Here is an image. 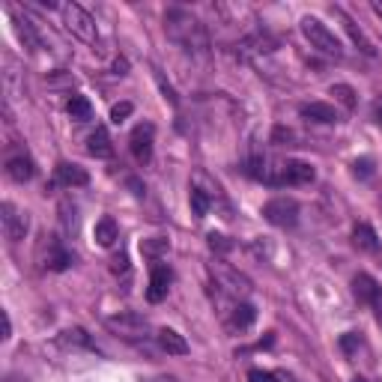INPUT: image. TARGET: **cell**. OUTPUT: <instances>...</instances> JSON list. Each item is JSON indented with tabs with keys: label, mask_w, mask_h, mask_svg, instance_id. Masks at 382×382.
I'll return each instance as SVG.
<instances>
[{
	"label": "cell",
	"mask_w": 382,
	"mask_h": 382,
	"mask_svg": "<svg viewBox=\"0 0 382 382\" xmlns=\"http://www.w3.org/2000/svg\"><path fill=\"white\" fill-rule=\"evenodd\" d=\"M164 30L176 45H182L189 54H206L209 51V36L206 27L197 21L189 9L182 6H171L164 12Z\"/></svg>",
	"instance_id": "6da1fadb"
},
{
	"label": "cell",
	"mask_w": 382,
	"mask_h": 382,
	"mask_svg": "<svg viewBox=\"0 0 382 382\" xmlns=\"http://www.w3.org/2000/svg\"><path fill=\"white\" fill-rule=\"evenodd\" d=\"M302 33H305V39L310 42V48L329 54V57H341V54H344L341 39H337V36L329 30V27H325L320 18H314V16H305V18H302Z\"/></svg>",
	"instance_id": "7a4b0ae2"
},
{
	"label": "cell",
	"mask_w": 382,
	"mask_h": 382,
	"mask_svg": "<svg viewBox=\"0 0 382 382\" xmlns=\"http://www.w3.org/2000/svg\"><path fill=\"white\" fill-rule=\"evenodd\" d=\"M60 12H63V21H66V30L72 33V36H78L81 42H96V21H93V16L84 6H78V4H63L60 6Z\"/></svg>",
	"instance_id": "3957f363"
},
{
	"label": "cell",
	"mask_w": 382,
	"mask_h": 382,
	"mask_svg": "<svg viewBox=\"0 0 382 382\" xmlns=\"http://www.w3.org/2000/svg\"><path fill=\"white\" fill-rule=\"evenodd\" d=\"M263 218L275 227H293L299 221V203L293 197H272L266 206H263Z\"/></svg>",
	"instance_id": "277c9868"
},
{
	"label": "cell",
	"mask_w": 382,
	"mask_h": 382,
	"mask_svg": "<svg viewBox=\"0 0 382 382\" xmlns=\"http://www.w3.org/2000/svg\"><path fill=\"white\" fill-rule=\"evenodd\" d=\"M108 329L125 337V341H140V337H147L150 332V322L140 317V314H117V317H108Z\"/></svg>",
	"instance_id": "5b68a950"
},
{
	"label": "cell",
	"mask_w": 382,
	"mask_h": 382,
	"mask_svg": "<svg viewBox=\"0 0 382 382\" xmlns=\"http://www.w3.org/2000/svg\"><path fill=\"white\" fill-rule=\"evenodd\" d=\"M212 275H215L218 284L227 293H233V296H248L251 293V281L242 272H236L233 266H227V263H212Z\"/></svg>",
	"instance_id": "8992f818"
},
{
	"label": "cell",
	"mask_w": 382,
	"mask_h": 382,
	"mask_svg": "<svg viewBox=\"0 0 382 382\" xmlns=\"http://www.w3.org/2000/svg\"><path fill=\"white\" fill-rule=\"evenodd\" d=\"M152 137H155V129L150 123H140L137 129L132 132L129 147H132V155L137 159V164H147L152 159Z\"/></svg>",
	"instance_id": "52a82bcc"
},
{
	"label": "cell",
	"mask_w": 382,
	"mask_h": 382,
	"mask_svg": "<svg viewBox=\"0 0 382 382\" xmlns=\"http://www.w3.org/2000/svg\"><path fill=\"white\" fill-rule=\"evenodd\" d=\"M171 281H174V272H171V269L162 266V263H155V266H152V275H150L147 299H150L152 305H159L164 296H167V290H171Z\"/></svg>",
	"instance_id": "ba28073f"
},
{
	"label": "cell",
	"mask_w": 382,
	"mask_h": 382,
	"mask_svg": "<svg viewBox=\"0 0 382 382\" xmlns=\"http://www.w3.org/2000/svg\"><path fill=\"white\" fill-rule=\"evenodd\" d=\"M4 227H6V236L12 242H21L27 236V227H30V221H27L24 212H18L12 203H4Z\"/></svg>",
	"instance_id": "9c48e42d"
},
{
	"label": "cell",
	"mask_w": 382,
	"mask_h": 382,
	"mask_svg": "<svg viewBox=\"0 0 382 382\" xmlns=\"http://www.w3.org/2000/svg\"><path fill=\"white\" fill-rule=\"evenodd\" d=\"M379 293H382V287H379L376 281H373L371 275H367V272H359L356 278H352V296H356L359 302H364V305H373Z\"/></svg>",
	"instance_id": "30bf717a"
},
{
	"label": "cell",
	"mask_w": 382,
	"mask_h": 382,
	"mask_svg": "<svg viewBox=\"0 0 382 382\" xmlns=\"http://www.w3.org/2000/svg\"><path fill=\"white\" fill-rule=\"evenodd\" d=\"M57 182H60V186H66V189H81V186H87V182H90V176H87L84 167L60 162L57 164Z\"/></svg>",
	"instance_id": "8fae6325"
},
{
	"label": "cell",
	"mask_w": 382,
	"mask_h": 382,
	"mask_svg": "<svg viewBox=\"0 0 382 382\" xmlns=\"http://www.w3.org/2000/svg\"><path fill=\"white\" fill-rule=\"evenodd\" d=\"M159 347L167 352V356H189V341L182 337L179 332H174V329H162L159 332Z\"/></svg>",
	"instance_id": "7c38bea8"
},
{
	"label": "cell",
	"mask_w": 382,
	"mask_h": 382,
	"mask_svg": "<svg viewBox=\"0 0 382 382\" xmlns=\"http://www.w3.org/2000/svg\"><path fill=\"white\" fill-rule=\"evenodd\" d=\"M314 182V167L308 162H287L284 164V186H305Z\"/></svg>",
	"instance_id": "4fadbf2b"
},
{
	"label": "cell",
	"mask_w": 382,
	"mask_h": 382,
	"mask_svg": "<svg viewBox=\"0 0 382 382\" xmlns=\"http://www.w3.org/2000/svg\"><path fill=\"white\" fill-rule=\"evenodd\" d=\"M87 152L90 155H96V159H111L114 155V144H111V135H108V129H99L90 135V140H87Z\"/></svg>",
	"instance_id": "5bb4252c"
},
{
	"label": "cell",
	"mask_w": 382,
	"mask_h": 382,
	"mask_svg": "<svg viewBox=\"0 0 382 382\" xmlns=\"http://www.w3.org/2000/svg\"><path fill=\"white\" fill-rule=\"evenodd\" d=\"M93 236H96V245H102V248H111L120 239V227H117V221L111 218V215H105V218H99L96 221V230H93Z\"/></svg>",
	"instance_id": "9a60e30c"
},
{
	"label": "cell",
	"mask_w": 382,
	"mask_h": 382,
	"mask_svg": "<svg viewBox=\"0 0 382 382\" xmlns=\"http://www.w3.org/2000/svg\"><path fill=\"white\" fill-rule=\"evenodd\" d=\"M6 174H9V179H16V182H30L33 174H36V167L30 162V155H16V159L6 162Z\"/></svg>",
	"instance_id": "2e32d148"
},
{
	"label": "cell",
	"mask_w": 382,
	"mask_h": 382,
	"mask_svg": "<svg viewBox=\"0 0 382 382\" xmlns=\"http://www.w3.org/2000/svg\"><path fill=\"white\" fill-rule=\"evenodd\" d=\"M302 117L310 120V123L329 125V123H337V111L325 102H310V105H302Z\"/></svg>",
	"instance_id": "e0dca14e"
},
{
	"label": "cell",
	"mask_w": 382,
	"mask_h": 382,
	"mask_svg": "<svg viewBox=\"0 0 382 382\" xmlns=\"http://www.w3.org/2000/svg\"><path fill=\"white\" fill-rule=\"evenodd\" d=\"M12 21H16V33H18V39L24 42V48L39 51V48H42V39H39V33L33 30V24L27 21V18H21L16 9H12Z\"/></svg>",
	"instance_id": "ac0fdd59"
},
{
	"label": "cell",
	"mask_w": 382,
	"mask_h": 382,
	"mask_svg": "<svg viewBox=\"0 0 382 382\" xmlns=\"http://www.w3.org/2000/svg\"><path fill=\"white\" fill-rule=\"evenodd\" d=\"M352 242H356V248H361L367 254H379L382 251V245H379V239H376L371 224H359L356 233H352Z\"/></svg>",
	"instance_id": "d6986e66"
},
{
	"label": "cell",
	"mask_w": 382,
	"mask_h": 382,
	"mask_svg": "<svg viewBox=\"0 0 382 382\" xmlns=\"http://www.w3.org/2000/svg\"><path fill=\"white\" fill-rule=\"evenodd\" d=\"M167 248H171V242H167L164 236H150V239L140 242V254L150 257V260H162L164 254H167Z\"/></svg>",
	"instance_id": "ffe728a7"
},
{
	"label": "cell",
	"mask_w": 382,
	"mask_h": 382,
	"mask_svg": "<svg viewBox=\"0 0 382 382\" xmlns=\"http://www.w3.org/2000/svg\"><path fill=\"white\" fill-rule=\"evenodd\" d=\"M66 111H69V117L78 120V123L93 117V105L87 102V96H72V99H69V105H66Z\"/></svg>",
	"instance_id": "44dd1931"
},
{
	"label": "cell",
	"mask_w": 382,
	"mask_h": 382,
	"mask_svg": "<svg viewBox=\"0 0 382 382\" xmlns=\"http://www.w3.org/2000/svg\"><path fill=\"white\" fill-rule=\"evenodd\" d=\"M257 320V310H254V305H248V302H239L236 308H233V329H248V325Z\"/></svg>",
	"instance_id": "7402d4cb"
},
{
	"label": "cell",
	"mask_w": 382,
	"mask_h": 382,
	"mask_svg": "<svg viewBox=\"0 0 382 382\" xmlns=\"http://www.w3.org/2000/svg\"><path fill=\"white\" fill-rule=\"evenodd\" d=\"M341 16H344V12H341ZM344 27H347V30H349L352 42H356V45H359V48H361L364 54H367V57H373V54H376V48L371 45V39H367V36H364V33H361V30H359V27H356V24H352V21L347 18V16H344Z\"/></svg>",
	"instance_id": "603a6c76"
},
{
	"label": "cell",
	"mask_w": 382,
	"mask_h": 382,
	"mask_svg": "<svg viewBox=\"0 0 382 382\" xmlns=\"http://www.w3.org/2000/svg\"><path fill=\"white\" fill-rule=\"evenodd\" d=\"M209 206H212L209 194H206L203 189H191V212H194V215H197V218L209 215Z\"/></svg>",
	"instance_id": "cb8c5ba5"
},
{
	"label": "cell",
	"mask_w": 382,
	"mask_h": 382,
	"mask_svg": "<svg viewBox=\"0 0 382 382\" xmlns=\"http://www.w3.org/2000/svg\"><path fill=\"white\" fill-rule=\"evenodd\" d=\"M332 96H335L347 111H352V108H356V102H359V99H356V90H352L349 84H335V87H332Z\"/></svg>",
	"instance_id": "d4e9b609"
},
{
	"label": "cell",
	"mask_w": 382,
	"mask_h": 382,
	"mask_svg": "<svg viewBox=\"0 0 382 382\" xmlns=\"http://www.w3.org/2000/svg\"><path fill=\"white\" fill-rule=\"evenodd\" d=\"M72 266V254L63 251V248H54L51 257H48V269H54V272H63V269Z\"/></svg>",
	"instance_id": "484cf974"
},
{
	"label": "cell",
	"mask_w": 382,
	"mask_h": 382,
	"mask_svg": "<svg viewBox=\"0 0 382 382\" xmlns=\"http://www.w3.org/2000/svg\"><path fill=\"white\" fill-rule=\"evenodd\" d=\"M63 344H78V347H93L90 341V335L84 332V329H66L63 332Z\"/></svg>",
	"instance_id": "4316f807"
},
{
	"label": "cell",
	"mask_w": 382,
	"mask_h": 382,
	"mask_svg": "<svg viewBox=\"0 0 382 382\" xmlns=\"http://www.w3.org/2000/svg\"><path fill=\"white\" fill-rule=\"evenodd\" d=\"M352 174H356V179H371L373 176V159H371V155L356 159V164H352Z\"/></svg>",
	"instance_id": "83f0119b"
},
{
	"label": "cell",
	"mask_w": 382,
	"mask_h": 382,
	"mask_svg": "<svg viewBox=\"0 0 382 382\" xmlns=\"http://www.w3.org/2000/svg\"><path fill=\"white\" fill-rule=\"evenodd\" d=\"M132 111H135V105L132 102H117L114 108H111V123H125V120H129L132 117Z\"/></svg>",
	"instance_id": "f1b7e54d"
},
{
	"label": "cell",
	"mask_w": 382,
	"mask_h": 382,
	"mask_svg": "<svg viewBox=\"0 0 382 382\" xmlns=\"http://www.w3.org/2000/svg\"><path fill=\"white\" fill-rule=\"evenodd\" d=\"M296 140V132L293 129H284V125H275V132H272V144L278 147H290Z\"/></svg>",
	"instance_id": "f546056e"
},
{
	"label": "cell",
	"mask_w": 382,
	"mask_h": 382,
	"mask_svg": "<svg viewBox=\"0 0 382 382\" xmlns=\"http://www.w3.org/2000/svg\"><path fill=\"white\" fill-rule=\"evenodd\" d=\"M359 347H361V337H359L356 332L341 335V349H344V352H349V356H352V352H356Z\"/></svg>",
	"instance_id": "4dcf8cb0"
},
{
	"label": "cell",
	"mask_w": 382,
	"mask_h": 382,
	"mask_svg": "<svg viewBox=\"0 0 382 382\" xmlns=\"http://www.w3.org/2000/svg\"><path fill=\"white\" fill-rule=\"evenodd\" d=\"M209 245H212V251H215V248H218V251H230V248H233L227 239L218 236V233H209Z\"/></svg>",
	"instance_id": "1f68e13d"
},
{
	"label": "cell",
	"mask_w": 382,
	"mask_h": 382,
	"mask_svg": "<svg viewBox=\"0 0 382 382\" xmlns=\"http://www.w3.org/2000/svg\"><path fill=\"white\" fill-rule=\"evenodd\" d=\"M251 382H275V373H266V371H251L248 373Z\"/></svg>",
	"instance_id": "d6a6232c"
},
{
	"label": "cell",
	"mask_w": 382,
	"mask_h": 382,
	"mask_svg": "<svg viewBox=\"0 0 382 382\" xmlns=\"http://www.w3.org/2000/svg\"><path fill=\"white\" fill-rule=\"evenodd\" d=\"M114 272H125V269H129V257H125V254H120V257H114Z\"/></svg>",
	"instance_id": "836d02e7"
},
{
	"label": "cell",
	"mask_w": 382,
	"mask_h": 382,
	"mask_svg": "<svg viewBox=\"0 0 382 382\" xmlns=\"http://www.w3.org/2000/svg\"><path fill=\"white\" fill-rule=\"evenodd\" d=\"M125 72H129V60L117 57V60H114V75H125Z\"/></svg>",
	"instance_id": "e575fe53"
},
{
	"label": "cell",
	"mask_w": 382,
	"mask_h": 382,
	"mask_svg": "<svg viewBox=\"0 0 382 382\" xmlns=\"http://www.w3.org/2000/svg\"><path fill=\"white\" fill-rule=\"evenodd\" d=\"M0 317H4V335H0V337H4V341H9V337H12V320H9L6 310H4Z\"/></svg>",
	"instance_id": "d590c367"
},
{
	"label": "cell",
	"mask_w": 382,
	"mask_h": 382,
	"mask_svg": "<svg viewBox=\"0 0 382 382\" xmlns=\"http://www.w3.org/2000/svg\"><path fill=\"white\" fill-rule=\"evenodd\" d=\"M371 308H373V310H376V322H379V325H382V293H379V296H376V302H373V305H371Z\"/></svg>",
	"instance_id": "8d00e7d4"
},
{
	"label": "cell",
	"mask_w": 382,
	"mask_h": 382,
	"mask_svg": "<svg viewBox=\"0 0 382 382\" xmlns=\"http://www.w3.org/2000/svg\"><path fill=\"white\" fill-rule=\"evenodd\" d=\"M129 189H135V194H137V197H144V194H147V189H144V186H140V182H137V179H129Z\"/></svg>",
	"instance_id": "74e56055"
},
{
	"label": "cell",
	"mask_w": 382,
	"mask_h": 382,
	"mask_svg": "<svg viewBox=\"0 0 382 382\" xmlns=\"http://www.w3.org/2000/svg\"><path fill=\"white\" fill-rule=\"evenodd\" d=\"M144 382H179L176 376H167V373H162V376H150V379H144Z\"/></svg>",
	"instance_id": "f35d334b"
},
{
	"label": "cell",
	"mask_w": 382,
	"mask_h": 382,
	"mask_svg": "<svg viewBox=\"0 0 382 382\" xmlns=\"http://www.w3.org/2000/svg\"><path fill=\"white\" fill-rule=\"evenodd\" d=\"M275 376H278V379H281V382H296V379H293V376H290V373H275Z\"/></svg>",
	"instance_id": "ab89813d"
},
{
	"label": "cell",
	"mask_w": 382,
	"mask_h": 382,
	"mask_svg": "<svg viewBox=\"0 0 382 382\" xmlns=\"http://www.w3.org/2000/svg\"><path fill=\"white\" fill-rule=\"evenodd\" d=\"M376 120L382 123V105H376Z\"/></svg>",
	"instance_id": "60d3db41"
},
{
	"label": "cell",
	"mask_w": 382,
	"mask_h": 382,
	"mask_svg": "<svg viewBox=\"0 0 382 382\" xmlns=\"http://www.w3.org/2000/svg\"><path fill=\"white\" fill-rule=\"evenodd\" d=\"M352 382H367V379H361V376H356V379H352Z\"/></svg>",
	"instance_id": "b9f144b4"
}]
</instances>
